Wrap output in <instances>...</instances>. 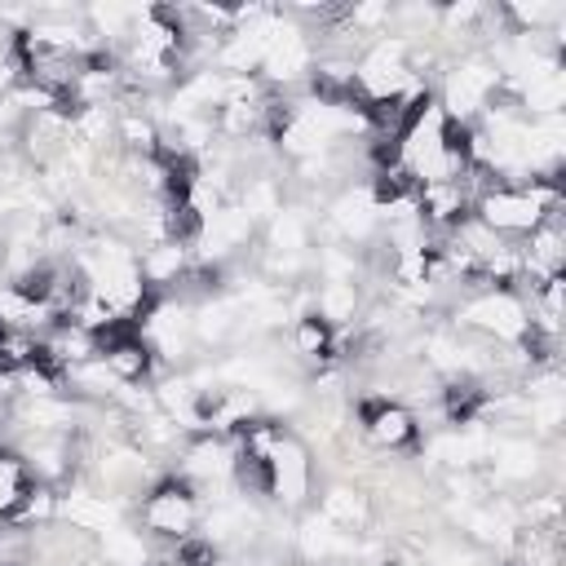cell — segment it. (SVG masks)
<instances>
[{
  "mask_svg": "<svg viewBox=\"0 0 566 566\" xmlns=\"http://www.w3.org/2000/svg\"><path fill=\"white\" fill-rule=\"evenodd\" d=\"M553 212H562V177H539L531 186H486L473 199V217L500 239H526Z\"/></svg>",
  "mask_w": 566,
  "mask_h": 566,
  "instance_id": "obj_1",
  "label": "cell"
},
{
  "mask_svg": "<svg viewBox=\"0 0 566 566\" xmlns=\"http://www.w3.org/2000/svg\"><path fill=\"white\" fill-rule=\"evenodd\" d=\"M451 327L478 340H491V345H517L531 323H526V305L517 292L473 287V292H460V301L451 305Z\"/></svg>",
  "mask_w": 566,
  "mask_h": 566,
  "instance_id": "obj_2",
  "label": "cell"
},
{
  "mask_svg": "<svg viewBox=\"0 0 566 566\" xmlns=\"http://www.w3.org/2000/svg\"><path fill=\"white\" fill-rule=\"evenodd\" d=\"M495 97H500V71H495V62L482 49L451 57L442 66L438 93H433V102L442 106V115L455 119V124H473Z\"/></svg>",
  "mask_w": 566,
  "mask_h": 566,
  "instance_id": "obj_3",
  "label": "cell"
},
{
  "mask_svg": "<svg viewBox=\"0 0 566 566\" xmlns=\"http://www.w3.org/2000/svg\"><path fill=\"white\" fill-rule=\"evenodd\" d=\"M199 517H203V500L181 473H159V482L137 500V526L164 544L195 535Z\"/></svg>",
  "mask_w": 566,
  "mask_h": 566,
  "instance_id": "obj_4",
  "label": "cell"
},
{
  "mask_svg": "<svg viewBox=\"0 0 566 566\" xmlns=\"http://www.w3.org/2000/svg\"><path fill=\"white\" fill-rule=\"evenodd\" d=\"M137 336L150 345L159 367H181L195 354V305L177 296H155L137 314Z\"/></svg>",
  "mask_w": 566,
  "mask_h": 566,
  "instance_id": "obj_5",
  "label": "cell"
},
{
  "mask_svg": "<svg viewBox=\"0 0 566 566\" xmlns=\"http://www.w3.org/2000/svg\"><path fill=\"white\" fill-rule=\"evenodd\" d=\"M310 486H314V455L292 429H283L265 455V495L283 513H296V509H305Z\"/></svg>",
  "mask_w": 566,
  "mask_h": 566,
  "instance_id": "obj_6",
  "label": "cell"
},
{
  "mask_svg": "<svg viewBox=\"0 0 566 566\" xmlns=\"http://www.w3.org/2000/svg\"><path fill=\"white\" fill-rule=\"evenodd\" d=\"M252 234H256V221H252L234 199H226V203H217V208L199 221V234H195L190 252H195V261L230 265V261L252 243Z\"/></svg>",
  "mask_w": 566,
  "mask_h": 566,
  "instance_id": "obj_7",
  "label": "cell"
},
{
  "mask_svg": "<svg viewBox=\"0 0 566 566\" xmlns=\"http://www.w3.org/2000/svg\"><path fill=\"white\" fill-rule=\"evenodd\" d=\"M323 234L332 243H371L380 234V212H376V199H371L367 181H358V186L349 181L327 199Z\"/></svg>",
  "mask_w": 566,
  "mask_h": 566,
  "instance_id": "obj_8",
  "label": "cell"
},
{
  "mask_svg": "<svg viewBox=\"0 0 566 566\" xmlns=\"http://www.w3.org/2000/svg\"><path fill=\"white\" fill-rule=\"evenodd\" d=\"M358 424H363V438L376 451H411V447H420V416L407 402L389 398V394L363 398L358 402Z\"/></svg>",
  "mask_w": 566,
  "mask_h": 566,
  "instance_id": "obj_9",
  "label": "cell"
},
{
  "mask_svg": "<svg viewBox=\"0 0 566 566\" xmlns=\"http://www.w3.org/2000/svg\"><path fill=\"white\" fill-rule=\"evenodd\" d=\"M57 522L71 531H84V535H102V531L128 522V509L115 495L97 491L93 482H75L66 491H57Z\"/></svg>",
  "mask_w": 566,
  "mask_h": 566,
  "instance_id": "obj_10",
  "label": "cell"
},
{
  "mask_svg": "<svg viewBox=\"0 0 566 566\" xmlns=\"http://www.w3.org/2000/svg\"><path fill=\"white\" fill-rule=\"evenodd\" d=\"M318 234V221L305 203H283L270 221H265V252H283V256H310V243Z\"/></svg>",
  "mask_w": 566,
  "mask_h": 566,
  "instance_id": "obj_11",
  "label": "cell"
},
{
  "mask_svg": "<svg viewBox=\"0 0 566 566\" xmlns=\"http://www.w3.org/2000/svg\"><path fill=\"white\" fill-rule=\"evenodd\" d=\"M93 548H97L102 566H155L159 562L155 539L142 526H133V522H119V526L93 535Z\"/></svg>",
  "mask_w": 566,
  "mask_h": 566,
  "instance_id": "obj_12",
  "label": "cell"
},
{
  "mask_svg": "<svg viewBox=\"0 0 566 566\" xmlns=\"http://www.w3.org/2000/svg\"><path fill=\"white\" fill-rule=\"evenodd\" d=\"M318 517H327L332 526H340V531H354V535H363L367 531V522H371V500L363 495V491H354L349 482H332L323 495H318V509H314Z\"/></svg>",
  "mask_w": 566,
  "mask_h": 566,
  "instance_id": "obj_13",
  "label": "cell"
},
{
  "mask_svg": "<svg viewBox=\"0 0 566 566\" xmlns=\"http://www.w3.org/2000/svg\"><path fill=\"white\" fill-rule=\"evenodd\" d=\"M310 310L327 327H354L358 310H363V292H358V283H318L310 296Z\"/></svg>",
  "mask_w": 566,
  "mask_h": 566,
  "instance_id": "obj_14",
  "label": "cell"
},
{
  "mask_svg": "<svg viewBox=\"0 0 566 566\" xmlns=\"http://www.w3.org/2000/svg\"><path fill=\"white\" fill-rule=\"evenodd\" d=\"M292 349H296V358L323 367V363L336 358V327H327L314 310H305V314L292 318Z\"/></svg>",
  "mask_w": 566,
  "mask_h": 566,
  "instance_id": "obj_15",
  "label": "cell"
},
{
  "mask_svg": "<svg viewBox=\"0 0 566 566\" xmlns=\"http://www.w3.org/2000/svg\"><path fill=\"white\" fill-rule=\"evenodd\" d=\"M31 486H35V478L27 473L22 455L9 451V447H0V522H9L18 513V504L27 500Z\"/></svg>",
  "mask_w": 566,
  "mask_h": 566,
  "instance_id": "obj_16",
  "label": "cell"
},
{
  "mask_svg": "<svg viewBox=\"0 0 566 566\" xmlns=\"http://www.w3.org/2000/svg\"><path fill=\"white\" fill-rule=\"evenodd\" d=\"M429 566H486V548L478 544H447L429 557Z\"/></svg>",
  "mask_w": 566,
  "mask_h": 566,
  "instance_id": "obj_17",
  "label": "cell"
},
{
  "mask_svg": "<svg viewBox=\"0 0 566 566\" xmlns=\"http://www.w3.org/2000/svg\"><path fill=\"white\" fill-rule=\"evenodd\" d=\"M0 566H13V562H4V557H0Z\"/></svg>",
  "mask_w": 566,
  "mask_h": 566,
  "instance_id": "obj_18",
  "label": "cell"
},
{
  "mask_svg": "<svg viewBox=\"0 0 566 566\" xmlns=\"http://www.w3.org/2000/svg\"><path fill=\"white\" fill-rule=\"evenodd\" d=\"M27 566H44V562H27Z\"/></svg>",
  "mask_w": 566,
  "mask_h": 566,
  "instance_id": "obj_19",
  "label": "cell"
}]
</instances>
